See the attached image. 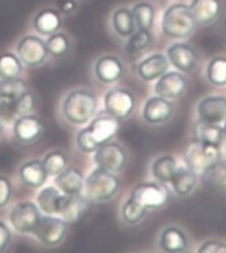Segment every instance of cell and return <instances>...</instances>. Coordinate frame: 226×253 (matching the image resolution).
Here are the masks:
<instances>
[{"mask_svg":"<svg viewBox=\"0 0 226 253\" xmlns=\"http://www.w3.org/2000/svg\"><path fill=\"white\" fill-rule=\"evenodd\" d=\"M188 89V81L181 72H167L156 80L153 86L155 94L167 100H177L184 96Z\"/></svg>","mask_w":226,"mask_h":253,"instance_id":"obj_14","label":"cell"},{"mask_svg":"<svg viewBox=\"0 0 226 253\" xmlns=\"http://www.w3.org/2000/svg\"><path fill=\"white\" fill-rule=\"evenodd\" d=\"M224 127H225V130H226V120H225V122H224Z\"/></svg>","mask_w":226,"mask_h":253,"instance_id":"obj_46","label":"cell"},{"mask_svg":"<svg viewBox=\"0 0 226 253\" xmlns=\"http://www.w3.org/2000/svg\"><path fill=\"white\" fill-rule=\"evenodd\" d=\"M198 120L209 124L221 125L226 120V97L208 96L197 105Z\"/></svg>","mask_w":226,"mask_h":253,"instance_id":"obj_18","label":"cell"},{"mask_svg":"<svg viewBox=\"0 0 226 253\" xmlns=\"http://www.w3.org/2000/svg\"><path fill=\"white\" fill-rule=\"evenodd\" d=\"M11 98H5V97H0V120L4 124H11L16 120V112H15V105Z\"/></svg>","mask_w":226,"mask_h":253,"instance_id":"obj_40","label":"cell"},{"mask_svg":"<svg viewBox=\"0 0 226 253\" xmlns=\"http://www.w3.org/2000/svg\"><path fill=\"white\" fill-rule=\"evenodd\" d=\"M198 253H226V243L217 240L205 241L198 248Z\"/></svg>","mask_w":226,"mask_h":253,"instance_id":"obj_42","label":"cell"},{"mask_svg":"<svg viewBox=\"0 0 226 253\" xmlns=\"http://www.w3.org/2000/svg\"><path fill=\"white\" fill-rule=\"evenodd\" d=\"M13 194L12 183L7 176L0 175V210L7 207V204L11 202Z\"/></svg>","mask_w":226,"mask_h":253,"instance_id":"obj_41","label":"cell"},{"mask_svg":"<svg viewBox=\"0 0 226 253\" xmlns=\"http://www.w3.org/2000/svg\"><path fill=\"white\" fill-rule=\"evenodd\" d=\"M124 73V67L119 57L114 54H103L95 61L94 76L103 85L118 83Z\"/></svg>","mask_w":226,"mask_h":253,"instance_id":"obj_15","label":"cell"},{"mask_svg":"<svg viewBox=\"0 0 226 253\" xmlns=\"http://www.w3.org/2000/svg\"><path fill=\"white\" fill-rule=\"evenodd\" d=\"M62 27L61 12L53 8H42L33 17V28L38 35L50 36L60 32Z\"/></svg>","mask_w":226,"mask_h":253,"instance_id":"obj_21","label":"cell"},{"mask_svg":"<svg viewBox=\"0 0 226 253\" xmlns=\"http://www.w3.org/2000/svg\"><path fill=\"white\" fill-rule=\"evenodd\" d=\"M41 217L40 208L33 202H20L9 212L11 225L20 233H33Z\"/></svg>","mask_w":226,"mask_h":253,"instance_id":"obj_10","label":"cell"},{"mask_svg":"<svg viewBox=\"0 0 226 253\" xmlns=\"http://www.w3.org/2000/svg\"><path fill=\"white\" fill-rule=\"evenodd\" d=\"M131 198L147 210H161L168 206L169 191L160 182H142L134 187Z\"/></svg>","mask_w":226,"mask_h":253,"instance_id":"obj_4","label":"cell"},{"mask_svg":"<svg viewBox=\"0 0 226 253\" xmlns=\"http://www.w3.org/2000/svg\"><path fill=\"white\" fill-rule=\"evenodd\" d=\"M111 25H113L114 32L122 39H128L132 34H135L138 29L131 9L126 8V7L114 11L113 16H111Z\"/></svg>","mask_w":226,"mask_h":253,"instance_id":"obj_28","label":"cell"},{"mask_svg":"<svg viewBox=\"0 0 226 253\" xmlns=\"http://www.w3.org/2000/svg\"><path fill=\"white\" fill-rule=\"evenodd\" d=\"M69 224L62 217H56L53 215L42 216L36 228L33 231V236L45 247H57L65 240Z\"/></svg>","mask_w":226,"mask_h":253,"instance_id":"obj_7","label":"cell"},{"mask_svg":"<svg viewBox=\"0 0 226 253\" xmlns=\"http://www.w3.org/2000/svg\"><path fill=\"white\" fill-rule=\"evenodd\" d=\"M173 116V106L171 101L160 96H153L146 101L142 117L148 125L167 124Z\"/></svg>","mask_w":226,"mask_h":253,"instance_id":"obj_16","label":"cell"},{"mask_svg":"<svg viewBox=\"0 0 226 253\" xmlns=\"http://www.w3.org/2000/svg\"><path fill=\"white\" fill-rule=\"evenodd\" d=\"M58 11L61 12V15H72L77 11L78 8V4L75 0H58L57 1Z\"/></svg>","mask_w":226,"mask_h":253,"instance_id":"obj_44","label":"cell"},{"mask_svg":"<svg viewBox=\"0 0 226 253\" xmlns=\"http://www.w3.org/2000/svg\"><path fill=\"white\" fill-rule=\"evenodd\" d=\"M148 210L144 208L142 204H139L135 199H132L130 196V199L124 202L120 210V215H122V220L128 225H136L139 224L140 221L147 216Z\"/></svg>","mask_w":226,"mask_h":253,"instance_id":"obj_35","label":"cell"},{"mask_svg":"<svg viewBox=\"0 0 226 253\" xmlns=\"http://www.w3.org/2000/svg\"><path fill=\"white\" fill-rule=\"evenodd\" d=\"M89 203L90 202L86 196L83 198L81 194L66 195L60 215L68 224L77 223L78 220H81L85 216L87 208H89Z\"/></svg>","mask_w":226,"mask_h":253,"instance_id":"obj_26","label":"cell"},{"mask_svg":"<svg viewBox=\"0 0 226 253\" xmlns=\"http://www.w3.org/2000/svg\"><path fill=\"white\" fill-rule=\"evenodd\" d=\"M23 73V62L17 54L5 52L0 54V79H17Z\"/></svg>","mask_w":226,"mask_h":253,"instance_id":"obj_33","label":"cell"},{"mask_svg":"<svg viewBox=\"0 0 226 253\" xmlns=\"http://www.w3.org/2000/svg\"><path fill=\"white\" fill-rule=\"evenodd\" d=\"M13 105H15L16 116L20 117L24 114H31L33 112V109L36 106V100L31 91L25 90L21 96H19L13 101Z\"/></svg>","mask_w":226,"mask_h":253,"instance_id":"obj_39","label":"cell"},{"mask_svg":"<svg viewBox=\"0 0 226 253\" xmlns=\"http://www.w3.org/2000/svg\"><path fill=\"white\" fill-rule=\"evenodd\" d=\"M224 158L217 147L205 145L200 141L192 142L184 151L185 166L194 171L196 174H202L208 167L218 159Z\"/></svg>","mask_w":226,"mask_h":253,"instance_id":"obj_5","label":"cell"},{"mask_svg":"<svg viewBox=\"0 0 226 253\" xmlns=\"http://www.w3.org/2000/svg\"><path fill=\"white\" fill-rule=\"evenodd\" d=\"M152 42V35L151 31H144V29H136L135 34H132L127 39L124 49L131 57H138L143 53L144 50L148 49V46Z\"/></svg>","mask_w":226,"mask_h":253,"instance_id":"obj_30","label":"cell"},{"mask_svg":"<svg viewBox=\"0 0 226 253\" xmlns=\"http://www.w3.org/2000/svg\"><path fill=\"white\" fill-rule=\"evenodd\" d=\"M206 80L213 86H226V56H217L212 58L206 67Z\"/></svg>","mask_w":226,"mask_h":253,"instance_id":"obj_32","label":"cell"},{"mask_svg":"<svg viewBox=\"0 0 226 253\" xmlns=\"http://www.w3.org/2000/svg\"><path fill=\"white\" fill-rule=\"evenodd\" d=\"M176 170V159L171 155H163V157L156 158L151 165V174L155 180L163 183V184L171 183Z\"/></svg>","mask_w":226,"mask_h":253,"instance_id":"obj_29","label":"cell"},{"mask_svg":"<svg viewBox=\"0 0 226 253\" xmlns=\"http://www.w3.org/2000/svg\"><path fill=\"white\" fill-rule=\"evenodd\" d=\"M3 133H4V122L0 120V139L3 137Z\"/></svg>","mask_w":226,"mask_h":253,"instance_id":"obj_45","label":"cell"},{"mask_svg":"<svg viewBox=\"0 0 226 253\" xmlns=\"http://www.w3.org/2000/svg\"><path fill=\"white\" fill-rule=\"evenodd\" d=\"M204 178L206 182H209L212 186L217 188H225L226 187V161L225 158L218 159L212 163L204 172Z\"/></svg>","mask_w":226,"mask_h":253,"instance_id":"obj_36","label":"cell"},{"mask_svg":"<svg viewBox=\"0 0 226 253\" xmlns=\"http://www.w3.org/2000/svg\"><path fill=\"white\" fill-rule=\"evenodd\" d=\"M86 129L91 139L98 145V147H101L116 137L119 131V120L105 112L103 114L94 117Z\"/></svg>","mask_w":226,"mask_h":253,"instance_id":"obj_12","label":"cell"},{"mask_svg":"<svg viewBox=\"0 0 226 253\" xmlns=\"http://www.w3.org/2000/svg\"><path fill=\"white\" fill-rule=\"evenodd\" d=\"M132 16L135 20L136 28L144 29V31H151L155 21V8L151 3L140 1L136 3L131 9Z\"/></svg>","mask_w":226,"mask_h":253,"instance_id":"obj_31","label":"cell"},{"mask_svg":"<svg viewBox=\"0 0 226 253\" xmlns=\"http://www.w3.org/2000/svg\"><path fill=\"white\" fill-rule=\"evenodd\" d=\"M65 196L60 188L53 186L44 187L37 195V206L45 215H60Z\"/></svg>","mask_w":226,"mask_h":253,"instance_id":"obj_24","label":"cell"},{"mask_svg":"<svg viewBox=\"0 0 226 253\" xmlns=\"http://www.w3.org/2000/svg\"><path fill=\"white\" fill-rule=\"evenodd\" d=\"M95 166L113 174H119L126 169L128 155L118 142H107L97 149L94 153Z\"/></svg>","mask_w":226,"mask_h":253,"instance_id":"obj_6","label":"cell"},{"mask_svg":"<svg viewBox=\"0 0 226 253\" xmlns=\"http://www.w3.org/2000/svg\"><path fill=\"white\" fill-rule=\"evenodd\" d=\"M45 42L48 52H49V56H52V57H64L70 49L69 38L65 34H62V32H56V34L48 36Z\"/></svg>","mask_w":226,"mask_h":253,"instance_id":"obj_37","label":"cell"},{"mask_svg":"<svg viewBox=\"0 0 226 253\" xmlns=\"http://www.w3.org/2000/svg\"><path fill=\"white\" fill-rule=\"evenodd\" d=\"M196 139L205 145L217 147L222 157H226V130L221 125L198 120L196 124Z\"/></svg>","mask_w":226,"mask_h":253,"instance_id":"obj_19","label":"cell"},{"mask_svg":"<svg viewBox=\"0 0 226 253\" xmlns=\"http://www.w3.org/2000/svg\"><path fill=\"white\" fill-rule=\"evenodd\" d=\"M159 247L161 251L168 253H180L188 251V237L176 225H168L160 232Z\"/></svg>","mask_w":226,"mask_h":253,"instance_id":"obj_22","label":"cell"},{"mask_svg":"<svg viewBox=\"0 0 226 253\" xmlns=\"http://www.w3.org/2000/svg\"><path fill=\"white\" fill-rule=\"evenodd\" d=\"M173 192L180 198H187L196 190L197 186V174L188 167H177L172 180L169 183Z\"/></svg>","mask_w":226,"mask_h":253,"instance_id":"obj_27","label":"cell"},{"mask_svg":"<svg viewBox=\"0 0 226 253\" xmlns=\"http://www.w3.org/2000/svg\"><path fill=\"white\" fill-rule=\"evenodd\" d=\"M17 57L20 58L24 67L38 68L49 57L46 42L38 36L27 35L17 42Z\"/></svg>","mask_w":226,"mask_h":253,"instance_id":"obj_9","label":"cell"},{"mask_svg":"<svg viewBox=\"0 0 226 253\" xmlns=\"http://www.w3.org/2000/svg\"><path fill=\"white\" fill-rule=\"evenodd\" d=\"M11 240H12L11 229L4 221H0V253L5 252L8 249Z\"/></svg>","mask_w":226,"mask_h":253,"instance_id":"obj_43","label":"cell"},{"mask_svg":"<svg viewBox=\"0 0 226 253\" xmlns=\"http://www.w3.org/2000/svg\"><path fill=\"white\" fill-rule=\"evenodd\" d=\"M105 112L116 120H127L135 112L136 98L126 87H114L105 94Z\"/></svg>","mask_w":226,"mask_h":253,"instance_id":"obj_8","label":"cell"},{"mask_svg":"<svg viewBox=\"0 0 226 253\" xmlns=\"http://www.w3.org/2000/svg\"><path fill=\"white\" fill-rule=\"evenodd\" d=\"M167 57L171 65L181 73H190L198 64L197 52L188 42H175L167 49Z\"/></svg>","mask_w":226,"mask_h":253,"instance_id":"obj_13","label":"cell"},{"mask_svg":"<svg viewBox=\"0 0 226 253\" xmlns=\"http://www.w3.org/2000/svg\"><path fill=\"white\" fill-rule=\"evenodd\" d=\"M196 20L190 12L189 5L183 3L172 4L165 9L161 19V31L164 36L173 40H185L193 35Z\"/></svg>","mask_w":226,"mask_h":253,"instance_id":"obj_2","label":"cell"},{"mask_svg":"<svg viewBox=\"0 0 226 253\" xmlns=\"http://www.w3.org/2000/svg\"><path fill=\"white\" fill-rule=\"evenodd\" d=\"M189 8L197 24L209 25L220 16L221 3L220 0H193Z\"/></svg>","mask_w":226,"mask_h":253,"instance_id":"obj_25","label":"cell"},{"mask_svg":"<svg viewBox=\"0 0 226 253\" xmlns=\"http://www.w3.org/2000/svg\"><path fill=\"white\" fill-rule=\"evenodd\" d=\"M54 183L65 195L81 194L85 186V178L82 171L77 167H66L61 174L54 176Z\"/></svg>","mask_w":226,"mask_h":253,"instance_id":"obj_23","label":"cell"},{"mask_svg":"<svg viewBox=\"0 0 226 253\" xmlns=\"http://www.w3.org/2000/svg\"><path fill=\"white\" fill-rule=\"evenodd\" d=\"M48 176L49 175L41 159H29L19 167V178L28 188H41Z\"/></svg>","mask_w":226,"mask_h":253,"instance_id":"obj_20","label":"cell"},{"mask_svg":"<svg viewBox=\"0 0 226 253\" xmlns=\"http://www.w3.org/2000/svg\"><path fill=\"white\" fill-rule=\"evenodd\" d=\"M83 188L90 203H106L118 195L120 180L116 174L97 167L86 178Z\"/></svg>","mask_w":226,"mask_h":253,"instance_id":"obj_3","label":"cell"},{"mask_svg":"<svg viewBox=\"0 0 226 253\" xmlns=\"http://www.w3.org/2000/svg\"><path fill=\"white\" fill-rule=\"evenodd\" d=\"M42 163H44L49 176H57L69 166V158L62 150H52L44 157Z\"/></svg>","mask_w":226,"mask_h":253,"instance_id":"obj_34","label":"cell"},{"mask_svg":"<svg viewBox=\"0 0 226 253\" xmlns=\"http://www.w3.org/2000/svg\"><path fill=\"white\" fill-rule=\"evenodd\" d=\"M13 137L21 145H32L36 143L45 131V126L42 121L35 114H24L17 117L12 125Z\"/></svg>","mask_w":226,"mask_h":253,"instance_id":"obj_11","label":"cell"},{"mask_svg":"<svg viewBox=\"0 0 226 253\" xmlns=\"http://www.w3.org/2000/svg\"><path fill=\"white\" fill-rule=\"evenodd\" d=\"M98 110V98L87 89H74L62 100L61 113L68 124L83 126L89 124Z\"/></svg>","mask_w":226,"mask_h":253,"instance_id":"obj_1","label":"cell"},{"mask_svg":"<svg viewBox=\"0 0 226 253\" xmlns=\"http://www.w3.org/2000/svg\"><path fill=\"white\" fill-rule=\"evenodd\" d=\"M27 89V85L21 79H0V97L16 100Z\"/></svg>","mask_w":226,"mask_h":253,"instance_id":"obj_38","label":"cell"},{"mask_svg":"<svg viewBox=\"0 0 226 253\" xmlns=\"http://www.w3.org/2000/svg\"><path fill=\"white\" fill-rule=\"evenodd\" d=\"M169 65L171 64H169L167 54L152 53L143 58L136 65V73L140 80H143L146 83H152L168 72Z\"/></svg>","mask_w":226,"mask_h":253,"instance_id":"obj_17","label":"cell"}]
</instances>
